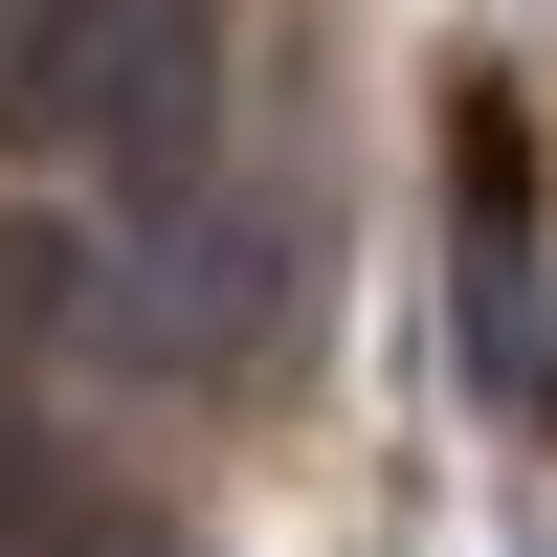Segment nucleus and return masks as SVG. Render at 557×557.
Masks as SVG:
<instances>
[{
    "instance_id": "1",
    "label": "nucleus",
    "mask_w": 557,
    "mask_h": 557,
    "mask_svg": "<svg viewBox=\"0 0 557 557\" xmlns=\"http://www.w3.org/2000/svg\"><path fill=\"white\" fill-rule=\"evenodd\" d=\"M0 157H112L134 201L223 178V23L201 0H0Z\"/></svg>"
},
{
    "instance_id": "2",
    "label": "nucleus",
    "mask_w": 557,
    "mask_h": 557,
    "mask_svg": "<svg viewBox=\"0 0 557 557\" xmlns=\"http://www.w3.org/2000/svg\"><path fill=\"white\" fill-rule=\"evenodd\" d=\"M446 312H469V401L557 446V290H535V134L469 89V223H446Z\"/></svg>"
},
{
    "instance_id": "3",
    "label": "nucleus",
    "mask_w": 557,
    "mask_h": 557,
    "mask_svg": "<svg viewBox=\"0 0 557 557\" xmlns=\"http://www.w3.org/2000/svg\"><path fill=\"white\" fill-rule=\"evenodd\" d=\"M134 357H178V380H223V357L268 335V201H134V290H112Z\"/></svg>"
},
{
    "instance_id": "4",
    "label": "nucleus",
    "mask_w": 557,
    "mask_h": 557,
    "mask_svg": "<svg viewBox=\"0 0 557 557\" xmlns=\"http://www.w3.org/2000/svg\"><path fill=\"white\" fill-rule=\"evenodd\" d=\"M0 557H45V446H0Z\"/></svg>"
}]
</instances>
